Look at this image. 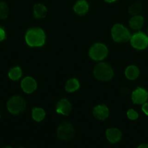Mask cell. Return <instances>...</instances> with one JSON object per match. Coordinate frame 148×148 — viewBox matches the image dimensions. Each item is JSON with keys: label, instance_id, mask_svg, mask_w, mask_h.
Returning <instances> with one entry per match:
<instances>
[{"label": "cell", "instance_id": "obj_13", "mask_svg": "<svg viewBox=\"0 0 148 148\" xmlns=\"http://www.w3.org/2000/svg\"><path fill=\"white\" fill-rule=\"evenodd\" d=\"M73 10L78 15L85 14L88 10V4L86 0H78L72 8Z\"/></svg>", "mask_w": 148, "mask_h": 148}, {"label": "cell", "instance_id": "obj_3", "mask_svg": "<svg viewBox=\"0 0 148 148\" xmlns=\"http://www.w3.org/2000/svg\"><path fill=\"white\" fill-rule=\"evenodd\" d=\"M113 40L118 43H125L131 38V35L127 28L117 23L114 24L111 29Z\"/></svg>", "mask_w": 148, "mask_h": 148}, {"label": "cell", "instance_id": "obj_7", "mask_svg": "<svg viewBox=\"0 0 148 148\" xmlns=\"http://www.w3.org/2000/svg\"><path fill=\"white\" fill-rule=\"evenodd\" d=\"M73 132L72 124L69 122H64L57 128V137L62 140H69L72 137Z\"/></svg>", "mask_w": 148, "mask_h": 148}, {"label": "cell", "instance_id": "obj_6", "mask_svg": "<svg viewBox=\"0 0 148 148\" xmlns=\"http://www.w3.org/2000/svg\"><path fill=\"white\" fill-rule=\"evenodd\" d=\"M130 43L135 49H145L148 46V36L142 32H138L131 37Z\"/></svg>", "mask_w": 148, "mask_h": 148}, {"label": "cell", "instance_id": "obj_12", "mask_svg": "<svg viewBox=\"0 0 148 148\" xmlns=\"http://www.w3.org/2000/svg\"><path fill=\"white\" fill-rule=\"evenodd\" d=\"M71 109V104L66 99H61L55 107L56 112L62 116H68L70 113Z\"/></svg>", "mask_w": 148, "mask_h": 148}, {"label": "cell", "instance_id": "obj_10", "mask_svg": "<svg viewBox=\"0 0 148 148\" xmlns=\"http://www.w3.org/2000/svg\"><path fill=\"white\" fill-rule=\"evenodd\" d=\"M92 113L95 119L100 121H103L109 116V109L104 104H99L94 107Z\"/></svg>", "mask_w": 148, "mask_h": 148}, {"label": "cell", "instance_id": "obj_23", "mask_svg": "<svg viewBox=\"0 0 148 148\" xmlns=\"http://www.w3.org/2000/svg\"><path fill=\"white\" fill-rule=\"evenodd\" d=\"M142 110L146 115L148 116V102L143 103L142 106Z\"/></svg>", "mask_w": 148, "mask_h": 148}, {"label": "cell", "instance_id": "obj_1", "mask_svg": "<svg viewBox=\"0 0 148 148\" xmlns=\"http://www.w3.org/2000/svg\"><path fill=\"white\" fill-rule=\"evenodd\" d=\"M46 39L43 30L39 27H33L28 29L25 35L26 43L30 47L42 46Z\"/></svg>", "mask_w": 148, "mask_h": 148}, {"label": "cell", "instance_id": "obj_11", "mask_svg": "<svg viewBox=\"0 0 148 148\" xmlns=\"http://www.w3.org/2000/svg\"><path fill=\"white\" fill-rule=\"evenodd\" d=\"M122 132L116 128H109L105 131V136L108 140L111 143H116L121 140Z\"/></svg>", "mask_w": 148, "mask_h": 148}, {"label": "cell", "instance_id": "obj_14", "mask_svg": "<svg viewBox=\"0 0 148 148\" xmlns=\"http://www.w3.org/2000/svg\"><path fill=\"white\" fill-rule=\"evenodd\" d=\"M33 13L36 18H44L48 13V9L46 6L41 3H36L33 6Z\"/></svg>", "mask_w": 148, "mask_h": 148}, {"label": "cell", "instance_id": "obj_19", "mask_svg": "<svg viewBox=\"0 0 148 148\" xmlns=\"http://www.w3.org/2000/svg\"><path fill=\"white\" fill-rule=\"evenodd\" d=\"M22 75L21 69L19 66H14L11 68L8 71V76L13 81L18 80Z\"/></svg>", "mask_w": 148, "mask_h": 148}, {"label": "cell", "instance_id": "obj_18", "mask_svg": "<svg viewBox=\"0 0 148 148\" xmlns=\"http://www.w3.org/2000/svg\"><path fill=\"white\" fill-rule=\"evenodd\" d=\"M46 115L45 111L42 108H34L32 110V117L36 122H40Z\"/></svg>", "mask_w": 148, "mask_h": 148}, {"label": "cell", "instance_id": "obj_27", "mask_svg": "<svg viewBox=\"0 0 148 148\" xmlns=\"http://www.w3.org/2000/svg\"><path fill=\"white\" fill-rule=\"evenodd\" d=\"M147 34H148V28H147Z\"/></svg>", "mask_w": 148, "mask_h": 148}, {"label": "cell", "instance_id": "obj_8", "mask_svg": "<svg viewBox=\"0 0 148 148\" xmlns=\"http://www.w3.org/2000/svg\"><path fill=\"white\" fill-rule=\"evenodd\" d=\"M148 98V92L141 87L135 89L131 94L132 103L135 105H142L144 103Z\"/></svg>", "mask_w": 148, "mask_h": 148}, {"label": "cell", "instance_id": "obj_25", "mask_svg": "<svg viewBox=\"0 0 148 148\" xmlns=\"http://www.w3.org/2000/svg\"><path fill=\"white\" fill-rule=\"evenodd\" d=\"M138 147H144V148L148 147V144L147 143H142V145H139L138 146Z\"/></svg>", "mask_w": 148, "mask_h": 148}, {"label": "cell", "instance_id": "obj_24", "mask_svg": "<svg viewBox=\"0 0 148 148\" xmlns=\"http://www.w3.org/2000/svg\"><path fill=\"white\" fill-rule=\"evenodd\" d=\"M0 36H1L0 37L1 41H2L5 38V36H6L5 30H3V29L2 27L0 28Z\"/></svg>", "mask_w": 148, "mask_h": 148}, {"label": "cell", "instance_id": "obj_20", "mask_svg": "<svg viewBox=\"0 0 148 148\" xmlns=\"http://www.w3.org/2000/svg\"><path fill=\"white\" fill-rule=\"evenodd\" d=\"M142 10V4L140 2H136L128 7V13L131 14L136 15Z\"/></svg>", "mask_w": 148, "mask_h": 148}, {"label": "cell", "instance_id": "obj_2", "mask_svg": "<svg viewBox=\"0 0 148 148\" xmlns=\"http://www.w3.org/2000/svg\"><path fill=\"white\" fill-rule=\"evenodd\" d=\"M93 74L96 79L100 81H109L112 79L114 75L112 66L105 62H99L94 68Z\"/></svg>", "mask_w": 148, "mask_h": 148}, {"label": "cell", "instance_id": "obj_26", "mask_svg": "<svg viewBox=\"0 0 148 148\" xmlns=\"http://www.w3.org/2000/svg\"><path fill=\"white\" fill-rule=\"evenodd\" d=\"M105 2H109V3H112V2H115L117 0H104Z\"/></svg>", "mask_w": 148, "mask_h": 148}, {"label": "cell", "instance_id": "obj_9", "mask_svg": "<svg viewBox=\"0 0 148 148\" xmlns=\"http://www.w3.org/2000/svg\"><path fill=\"white\" fill-rule=\"evenodd\" d=\"M21 88L25 94H31L36 88V82L35 80L31 77L27 76L21 81Z\"/></svg>", "mask_w": 148, "mask_h": 148}, {"label": "cell", "instance_id": "obj_21", "mask_svg": "<svg viewBox=\"0 0 148 148\" xmlns=\"http://www.w3.org/2000/svg\"><path fill=\"white\" fill-rule=\"evenodd\" d=\"M0 5V17L1 19H5L8 16V5L5 1H2Z\"/></svg>", "mask_w": 148, "mask_h": 148}, {"label": "cell", "instance_id": "obj_22", "mask_svg": "<svg viewBox=\"0 0 148 148\" xmlns=\"http://www.w3.org/2000/svg\"><path fill=\"white\" fill-rule=\"evenodd\" d=\"M127 117L131 120H136L138 117V113L133 109H130L127 112Z\"/></svg>", "mask_w": 148, "mask_h": 148}, {"label": "cell", "instance_id": "obj_15", "mask_svg": "<svg viewBox=\"0 0 148 148\" xmlns=\"http://www.w3.org/2000/svg\"><path fill=\"white\" fill-rule=\"evenodd\" d=\"M144 24V18L140 15H134L129 21V26L134 29L142 28Z\"/></svg>", "mask_w": 148, "mask_h": 148}, {"label": "cell", "instance_id": "obj_5", "mask_svg": "<svg viewBox=\"0 0 148 148\" xmlns=\"http://www.w3.org/2000/svg\"><path fill=\"white\" fill-rule=\"evenodd\" d=\"M108 54L107 47L101 43H94L89 49V57L95 61L102 60L106 57Z\"/></svg>", "mask_w": 148, "mask_h": 148}, {"label": "cell", "instance_id": "obj_17", "mask_svg": "<svg viewBox=\"0 0 148 148\" xmlns=\"http://www.w3.org/2000/svg\"><path fill=\"white\" fill-rule=\"evenodd\" d=\"M80 87L79 82L76 78H71L67 80L65 86V91L67 93H71L76 91Z\"/></svg>", "mask_w": 148, "mask_h": 148}, {"label": "cell", "instance_id": "obj_4", "mask_svg": "<svg viewBox=\"0 0 148 148\" xmlns=\"http://www.w3.org/2000/svg\"><path fill=\"white\" fill-rule=\"evenodd\" d=\"M6 106L10 113L13 115H18L24 110L25 104L21 96L14 95L8 99Z\"/></svg>", "mask_w": 148, "mask_h": 148}, {"label": "cell", "instance_id": "obj_16", "mask_svg": "<svg viewBox=\"0 0 148 148\" xmlns=\"http://www.w3.org/2000/svg\"><path fill=\"white\" fill-rule=\"evenodd\" d=\"M125 76L129 80H135L139 75V69L135 65H130L124 72Z\"/></svg>", "mask_w": 148, "mask_h": 148}]
</instances>
